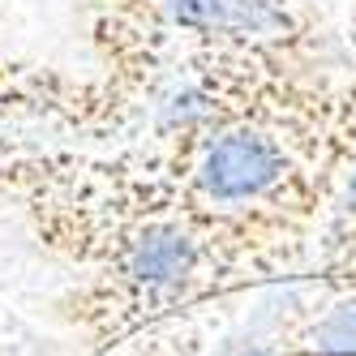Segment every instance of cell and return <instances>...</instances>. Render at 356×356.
Returning a JSON list of instances; mask_svg holds the SVG:
<instances>
[{
  "mask_svg": "<svg viewBox=\"0 0 356 356\" xmlns=\"http://www.w3.org/2000/svg\"><path fill=\"white\" fill-rule=\"evenodd\" d=\"M314 275L326 292L356 288V163L339 181L314 245Z\"/></svg>",
  "mask_w": 356,
  "mask_h": 356,
  "instance_id": "cell-4",
  "label": "cell"
},
{
  "mask_svg": "<svg viewBox=\"0 0 356 356\" xmlns=\"http://www.w3.org/2000/svg\"><path fill=\"white\" fill-rule=\"evenodd\" d=\"M0 116L104 138V134H120L129 124L134 108L104 78L78 82L39 65H22L0 52Z\"/></svg>",
  "mask_w": 356,
  "mask_h": 356,
  "instance_id": "cell-3",
  "label": "cell"
},
{
  "mask_svg": "<svg viewBox=\"0 0 356 356\" xmlns=\"http://www.w3.org/2000/svg\"><path fill=\"white\" fill-rule=\"evenodd\" d=\"M176 60H253L326 73V35L305 0H163Z\"/></svg>",
  "mask_w": 356,
  "mask_h": 356,
  "instance_id": "cell-2",
  "label": "cell"
},
{
  "mask_svg": "<svg viewBox=\"0 0 356 356\" xmlns=\"http://www.w3.org/2000/svg\"><path fill=\"white\" fill-rule=\"evenodd\" d=\"M0 193L22 207L43 249L86 275L69 296L73 322L86 330L124 335L245 288L232 258L172 207L138 150L95 159L0 138Z\"/></svg>",
  "mask_w": 356,
  "mask_h": 356,
  "instance_id": "cell-1",
  "label": "cell"
}]
</instances>
